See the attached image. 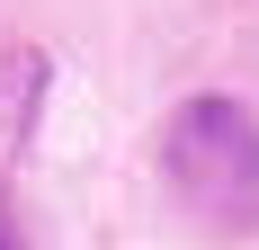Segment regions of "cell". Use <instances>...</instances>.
<instances>
[{
	"label": "cell",
	"mask_w": 259,
	"mask_h": 250,
	"mask_svg": "<svg viewBox=\"0 0 259 250\" xmlns=\"http://www.w3.org/2000/svg\"><path fill=\"white\" fill-rule=\"evenodd\" d=\"M36 107H45V54H9L0 63V152L36 134Z\"/></svg>",
	"instance_id": "obj_2"
},
{
	"label": "cell",
	"mask_w": 259,
	"mask_h": 250,
	"mask_svg": "<svg viewBox=\"0 0 259 250\" xmlns=\"http://www.w3.org/2000/svg\"><path fill=\"white\" fill-rule=\"evenodd\" d=\"M161 179L206 232H259V116L241 99H188L161 134Z\"/></svg>",
	"instance_id": "obj_1"
},
{
	"label": "cell",
	"mask_w": 259,
	"mask_h": 250,
	"mask_svg": "<svg viewBox=\"0 0 259 250\" xmlns=\"http://www.w3.org/2000/svg\"><path fill=\"white\" fill-rule=\"evenodd\" d=\"M0 250H27V241H18V224H9V205H0Z\"/></svg>",
	"instance_id": "obj_3"
}]
</instances>
